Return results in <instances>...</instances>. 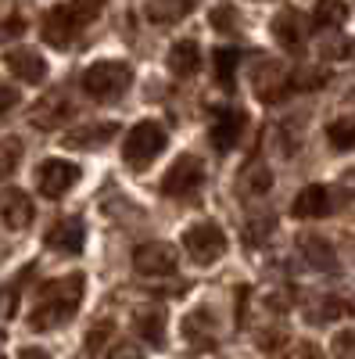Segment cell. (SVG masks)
I'll list each match as a JSON object with an SVG mask.
<instances>
[{
	"instance_id": "6da1fadb",
	"label": "cell",
	"mask_w": 355,
	"mask_h": 359,
	"mask_svg": "<svg viewBox=\"0 0 355 359\" xmlns=\"http://www.w3.org/2000/svg\"><path fill=\"white\" fill-rule=\"evenodd\" d=\"M79 302H83V277L79 273L62 277V280H47L40 287V298L33 306V316H29V327H33V331H54V327L72 320Z\"/></svg>"
},
{
	"instance_id": "7a4b0ae2",
	"label": "cell",
	"mask_w": 355,
	"mask_h": 359,
	"mask_svg": "<svg viewBox=\"0 0 355 359\" xmlns=\"http://www.w3.org/2000/svg\"><path fill=\"white\" fill-rule=\"evenodd\" d=\"M133 83V69L126 62H94L83 72V90L94 101H115L123 97Z\"/></svg>"
},
{
	"instance_id": "3957f363",
	"label": "cell",
	"mask_w": 355,
	"mask_h": 359,
	"mask_svg": "<svg viewBox=\"0 0 355 359\" xmlns=\"http://www.w3.org/2000/svg\"><path fill=\"white\" fill-rule=\"evenodd\" d=\"M97 15H101L97 4H57V8H50V15H47V29H43V33H47V40H50L54 47H65V43H72Z\"/></svg>"
},
{
	"instance_id": "277c9868",
	"label": "cell",
	"mask_w": 355,
	"mask_h": 359,
	"mask_svg": "<svg viewBox=\"0 0 355 359\" xmlns=\"http://www.w3.org/2000/svg\"><path fill=\"white\" fill-rule=\"evenodd\" d=\"M165 130L158 123H137L126 140H123V158L133 165V169H144L147 162H155L162 151H165Z\"/></svg>"
},
{
	"instance_id": "5b68a950",
	"label": "cell",
	"mask_w": 355,
	"mask_h": 359,
	"mask_svg": "<svg viewBox=\"0 0 355 359\" xmlns=\"http://www.w3.org/2000/svg\"><path fill=\"white\" fill-rule=\"evenodd\" d=\"M201 187H204V165L197 155H180L162 176V191L169 198H194Z\"/></svg>"
},
{
	"instance_id": "8992f818",
	"label": "cell",
	"mask_w": 355,
	"mask_h": 359,
	"mask_svg": "<svg viewBox=\"0 0 355 359\" xmlns=\"http://www.w3.org/2000/svg\"><path fill=\"white\" fill-rule=\"evenodd\" d=\"M183 248L194 262L201 266H212L216 259L226 255V233L216 226V223H194L187 233H183Z\"/></svg>"
},
{
	"instance_id": "52a82bcc",
	"label": "cell",
	"mask_w": 355,
	"mask_h": 359,
	"mask_svg": "<svg viewBox=\"0 0 355 359\" xmlns=\"http://www.w3.org/2000/svg\"><path fill=\"white\" fill-rule=\"evenodd\" d=\"M176 262H180V255L165 241H147L133 248V269L140 277H172Z\"/></svg>"
},
{
	"instance_id": "ba28073f",
	"label": "cell",
	"mask_w": 355,
	"mask_h": 359,
	"mask_svg": "<svg viewBox=\"0 0 355 359\" xmlns=\"http://www.w3.org/2000/svg\"><path fill=\"white\" fill-rule=\"evenodd\" d=\"M79 184V165L76 162H62V158H47L36 169V187L47 198H62Z\"/></svg>"
},
{
	"instance_id": "9c48e42d",
	"label": "cell",
	"mask_w": 355,
	"mask_h": 359,
	"mask_svg": "<svg viewBox=\"0 0 355 359\" xmlns=\"http://www.w3.org/2000/svg\"><path fill=\"white\" fill-rule=\"evenodd\" d=\"M244 130H248V115L241 108H219V111H212L209 137L216 144V151H233V144L241 140Z\"/></svg>"
},
{
	"instance_id": "30bf717a",
	"label": "cell",
	"mask_w": 355,
	"mask_h": 359,
	"mask_svg": "<svg viewBox=\"0 0 355 359\" xmlns=\"http://www.w3.org/2000/svg\"><path fill=\"white\" fill-rule=\"evenodd\" d=\"M33 216H36V208H33V198H29L25 191H18V187L0 191V226L25 230L29 223H33Z\"/></svg>"
},
{
	"instance_id": "8fae6325",
	"label": "cell",
	"mask_w": 355,
	"mask_h": 359,
	"mask_svg": "<svg viewBox=\"0 0 355 359\" xmlns=\"http://www.w3.org/2000/svg\"><path fill=\"white\" fill-rule=\"evenodd\" d=\"M83 241H86V226H83L79 216L57 219V223L47 230V248L62 252V255H79V252H83Z\"/></svg>"
},
{
	"instance_id": "7c38bea8",
	"label": "cell",
	"mask_w": 355,
	"mask_h": 359,
	"mask_svg": "<svg viewBox=\"0 0 355 359\" xmlns=\"http://www.w3.org/2000/svg\"><path fill=\"white\" fill-rule=\"evenodd\" d=\"M69 115H72V101L65 94H47V97H40L33 104V111H29V118H33L36 130H57Z\"/></svg>"
},
{
	"instance_id": "4fadbf2b",
	"label": "cell",
	"mask_w": 355,
	"mask_h": 359,
	"mask_svg": "<svg viewBox=\"0 0 355 359\" xmlns=\"http://www.w3.org/2000/svg\"><path fill=\"white\" fill-rule=\"evenodd\" d=\"M334 208V198H330V191L327 187H319V184H312V187H305V191H298V198H294V205H291V212L298 216V219H323Z\"/></svg>"
},
{
	"instance_id": "5bb4252c",
	"label": "cell",
	"mask_w": 355,
	"mask_h": 359,
	"mask_svg": "<svg viewBox=\"0 0 355 359\" xmlns=\"http://www.w3.org/2000/svg\"><path fill=\"white\" fill-rule=\"evenodd\" d=\"M4 65H8V72L18 76L22 83H40V79L47 76V62H43L36 50H25V47L8 50V54H4Z\"/></svg>"
},
{
	"instance_id": "9a60e30c",
	"label": "cell",
	"mask_w": 355,
	"mask_h": 359,
	"mask_svg": "<svg viewBox=\"0 0 355 359\" xmlns=\"http://www.w3.org/2000/svg\"><path fill=\"white\" fill-rule=\"evenodd\" d=\"M287 90H291V76H287L284 65L270 62V65H262V69L255 72V94H258L262 101H280Z\"/></svg>"
},
{
	"instance_id": "2e32d148",
	"label": "cell",
	"mask_w": 355,
	"mask_h": 359,
	"mask_svg": "<svg viewBox=\"0 0 355 359\" xmlns=\"http://www.w3.org/2000/svg\"><path fill=\"white\" fill-rule=\"evenodd\" d=\"M273 36L280 47L287 50H298L302 40H305V25H302V15L294 11V8H280L277 18H273Z\"/></svg>"
},
{
	"instance_id": "e0dca14e",
	"label": "cell",
	"mask_w": 355,
	"mask_h": 359,
	"mask_svg": "<svg viewBox=\"0 0 355 359\" xmlns=\"http://www.w3.org/2000/svg\"><path fill=\"white\" fill-rule=\"evenodd\" d=\"M298 248H302L305 262L316 266V269H323V273H334V269H337V255H334L330 241H323V237L305 233V237H298Z\"/></svg>"
},
{
	"instance_id": "ac0fdd59",
	"label": "cell",
	"mask_w": 355,
	"mask_h": 359,
	"mask_svg": "<svg viewBox=\"0 0 355 359\" xmlns=\"http://www.w3.org/2000/svg\"><path fill=\"white\" fill-rule=\"evenodd\" d=\"M169 69L180 76V79H187V76H194L197 69H201V47L194 43V40H180V43H172V50H169Z\"/></svg>"
},
{
	"instance_id": "d6986e66",
	"label": "cell",
	"mask_w": 355,
	"mask_h": 359,
	"mask_svg": "<svg viewBox=\"0 0 355 359\" xmlns=\"http://www.w3.org/2000/svg\"><path fill=\"white\" fill-rule=\"evenodd\" d=\"M133 323H137V334L144 341L162 345V338H165V313L158 306H140L137 316H133Z\"/></svg>"
},
{
	"instance_id": "ffe728a7",
	"label": "cell",
	"mask_w": 355,
	"mask_h": 359,
	"mask_svg": "<svg viewBox=\"0 0 355 359\" xmlns=\"http://www.w3.org/2000/svg\"><path fill=\"white\" fill-rule=\"evenodd\" d=\"M118 130L111 123H101V126H83V130H72L65 137V147H76V151H90V147H101L115 137Z\"/></svg>"
},
{
	"instance_id": "44dd1931",
	"label": "cell",
	"mask_w": 355,
	"mask_h": 359,
	"mask_svg": "<svg viewBox=\"0 0 355 359\" xmlns=\"http://www.w3.org/2000/svg\"><path fill=\"white\" fill-rule=\"evenodd\" d=\"M327 140L337 147V151H355V115L334 118L327 126Z\"/></svg>"
},
{
	"instance_id": "7402d4cb",
	"label": "cell",
	"mask_w": 355,
	"mask_h": 359,
	"mask_svg": "<svg viewBox=\"0 0 355 359\" xmlns=\"http://www.w3.org/2000/svg\"><path fill=\"white\" fill-rule=\"evenodd\" d=\"M212 65H216V79L223 86H233V72L237 65H241V50H233V47H219L212 54Z\"/></svg>"
},
{
	"instance_id": "603a6c76",
	"label": "cell",
	"mask_w": 355,
	"mask_h": 359,
	"mask_svg": "<svg viewBox=\"0 0 355 359\" xmlns=\"http://www.w3.org/2000/svg\"><path fill=\"white\" fill-rule=\"evenodd\" d=\"M270 187H273V172L265 165H258V162H251L244 169V176H241V191L244 194H265Z\"/></svg>"
},
{
	"instance_id": "cb8c5ba5",
	"label": "cell",
	"mask_w": 355,
	"mask_h": 359,
	"mask_svg": "<svg viewBox=\"0 0 355 359\" xmlns=\"http://www.w3.org/2000/svg\"><path fill=\"white\" fill-rule=\"evenodd\" d=\"M144 15L151 18V22H158V25H169V22H176V18L190 15V4H147Z\"/></svg>"
},
{
	"instance_id": "d4e9b609",
	"label": "cell",
	"mask_w": 355,
	"mask_h": 359,
	"mask_svg": "<svg viewBox=\"0 0 355 359\" xmlns=\"http://www.w3.org/2000/svg\"><path fill=\"white\" fill-rule=\"evenodd\" d=\"M18 162H22V140L18 137H4L0 140V176L15 172Z\"/></svg>"
},
{
	"instance_id": "484cf974",
	"label": "cell",
	"mask_w": 355,
	"mask_h": 359,
	"mask_svg": "<svg viewBox=\"0 0 355 359\" xmlns=\"http://www.w3.org/2000/svg\"><path fill=\"white\" fill-rule=\"evenodd\" d=\"M351 313V306L344 302V298H323V302L316 306V323H330V320H341V316H348Z\"/></svg>"
},
{
	"instance_id": "4316f807",
	"label": "cell",
	"mask_w": 355,
	"mask_h": 359,
	"mask_svg": "<svg viewBox=\"0 0 355 359\" xmlns=\"http://www.w3.org/2000/svg\"><path fill=\"white\" fill-rule=\"evenodd\" d=\"M312 18H316L319 29H330V25H341V22L348 18V8H344V4H316Z\"/></svg>"
},
{
	"instance_id": "83f0119b",
	"label": "cell",
	"mask_w": 355,
	"mask_h": 359,
	"mask_svg": "<svg viewBox=\"0 0 355 359\" xmlns=\"http://www.w3.org/2000/svg\"><path fill=\"white\" fill-rule=\"evenodd\" d=\"M212 25L219 29V33H233V29H237V11H233L230 4L212 8Z\"/></svg>"
},
{
	"instance_id": "f1b7e54d",
	"label": "cell",
	"mask_w": 355,
	"mask_h": 359,
	"mask_svg": "<svg viewBox=\"0 0 355 359\" xmlns=\"http://www.w3.org/2000/svg\"><path fill=\"white\" fill-rule=\"evenodd\" d=\"M334 355L337 359H355V327H348V331H341L334 338Z\"/></svg>"
},
{
	"instance_id": "f546056e",
	"label": "cell",
	"mask_w": 355,
	"mask_h": 359,
	"mask_svg": "<svg viewBox=\"0 0 355 359\" xmlns=\"http://www.w3.org/2000/svg\"><path fill=\"white\" fill-rule=\"evenodd\" d=\"M108 338H111V323H97L94 331H86V352H90V355L101 352V345H104Z\"/></svg>"
},
{
	"instance_id": "4dcf8cb0",
	"label": "cell",
	"mask_w": 355,
	"mask_h": 359,
	"mask_svg": "<svg viewBox=\"0 0 355 359\" xmlns=\"http://www.w3.org/2000/svg\"><path fill=\"white\" fill-rule=\"evenodd\" d=\"M18 313V291L15 287H0V320H11Z\"/></svg>"
},
{
	"instance_id": "1f68e13d",
	"label": "cell",
	"mask_w": 355,
	"mask_h": 359,
	"mask_svg": "<svg viewBox=\"0 0 355 359\" xmlns=\"http://www.w3.org/2000/svg\"><path fill=\"white\" fill-rule=\"evenodd\" d=\"M25 33V18L22 15H11L8 22H0V40H15Z\"/></svg>"
},
{
	"instance_id": "d6a6232c",
	"label": "cell",
	"mask_w": 355,
	"mask_h": 359,
	"mask_svg": "<svg viewBox=\"0 0 355 359\" xmlns=\"http://www.w3.org/2000/svg\"><path fill=\"white\" fill-rule=\"evenodd\" d=\"M18 97H22V94H18L15 86H0V115H4L8 108H15V104H18Z\"/></svg>"
},
{
	"instance_id": "836d02e7",
	"label": "cell",
	"mask_w": 355,
	"mask_h": 359,
	"mask_svg": "<svg viewBox=\"0 0 355 359\" xmlns=\"http://www.w3.org/2000/svg\"><path fill=\"white\" fill-rule=\"evenodd\" d=\"M111 359H144V352H140V345H118L115 352H111Z\"/></svg>"
},
{
	"instance_id": "e575fe53",
	"label": "cell",
	"mask_w": 355,
	"mask_h": 359,
	"mask_svg": "<svg viewBox=\"0 0 355 359\" xmlns=\"http://www.w3.org/2000/svg\"><path fill=\"white\" fill-rule=\"evenodd\" d=\"M291 359H323V355H319L316 345H298V348L291 352Z\"/></svg>"
},
{
	"instance_id": "d590c367",
	"label": "cell",
	"mask_w": 355,
	"mask_h": 359,
	"mask_svg": "<svg viewBox=\"0 0 355 359\" xmlns=\"http://www.w3.org/2000/svg\"><path fill=\"white\" fill-rule=\"evenodd\" d=\"M341 191H344V194L355 201V169H348V172L341 176Z\"/></svg>"
},
{
	"instance_id": "8d00e7d4",
	"label": "cell",
	"mask_w": 355,
	"mask_h": 359,
	"mask_svg": "<svg viewBox=\"0 0 355 359\" xmlns=\"http://www.w3.org/2000/svg\"><path fill=\"white\" fill-rule=\"evenodd\" d=\"M18 359H50V355H47L43 348H22V352H18Z\"/></svg>"
},
{
	"instance_id": "74e56055",
	"label": "cell",
	"mask_w": 355,
	"mask_h": 359,
	"mask_svg": "<svg viewBox=\"0 0 355 359\" xmlns=\"http://www.w3.org/2000/svg\"><path fill=\"white\" fill-rule=\"evenodd\" d=\"M0 341H8V338H4V331H0Z\"/></svg>"
}]
</instances>
